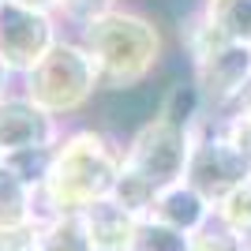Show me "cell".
<instances>
[{"label": "cell", "instance_id": "obj_2", "mask_svg": "<svg viewBox=\"0 0 251 251\" xmlns=\"http://www.w3.org/2000/svg\"><path fill=\"white\" fill-rule=\"evenodd\" d=\"M79 26H83L79 42L94 56L105 90L139 86L154 72L157 56H161V34H157V26L147 15H139V11L109 8V11L90 15V19L79 23Z\"/></svg>", "mask_w": 251, "mask_h": 251}, {"label": "cell", "instance_id": "obj_15", "mask_svg": "<svg viewBox=\"0 0 251 251\" xmlns=\"http://www.w3.org/2000/svg\"><path fill=\"white\" fill-rule=\"evenodd\" d=\"M202 94L199 86H188V83H173L165 90V98H161V109H157V116H165V120H173V124L188 127V131H195V120H199V109H202Z\"/></svg>", "mask_w": 251, "mask_h": 251}, {"label": "cell", "instance_id": "obj_18", "mask_svg": "<svg viewBox=\"0 0 251 251\" xmlns=\"http://www.w3.org/2000/svg\"><path fill=\"white\" fill-rule=\"evenodd\" d=\"M49 165H52V147H30V150L4 154V169L15 173L23 184H30L34 191H42L45 176H49Z\"/></svg>", "mask_w": 251, "mask_h": 251}, {"label": "cell", "instance_id": "obj_3", "mask_svg": "<svg viewBox=\"0 0 251 251\" xmlns=\"http://www.w3.org/2000/svg\"><path fill=\"white\" fill-rule=\"evenodd\" d=\"M98 86L101 75L94 56L83 49V42H68V38H60L34 72L23 75V94L52 116H72L86 109Z\"/></svg>", "mask_w": 251, "mask_h": 251}, {"label": "cell", "instance_id": "obj_1", "mask_svg": "<svg viewBox=\"0 0 251 251\" xmlns=\"http://www.w3.org/2000/svg\"><path fill=\"white\" fill-rule=\"evenodd\" d=\"M124 154L94 127L64 131L52 143V165L38 191V218L45 214H83L90 202L109 199Z\"/></svg>", "mask_w": 251, "mask_h": 251}, {"label": "cell", "instance_id": "obj_11", "mask_svg": "<svg viewBox=\"0 0 251 251\" xmlns=\"http://www.w3.org/2000/svg\"><path fill=\"white\" fill-rule=\"evenodd\" d=\"M38 221V191L0 165V229H26Z\"/></svg>", "mask_w": 251, "mask_h": 251}, {"label": "cell", "instance_id": "obj_19", "mask_svg": "<svg viewBox=\"0 0 251 251\" xmlns=\"http://www.w3.org/2000/svg\"><path fill=\"white\" fill-rule=\"evenodd\" d=\"M214 214H218L229 229H236L240 236H251V176L244 180L240 188H232L229 195L214 206Z\"/></svg>", "mask_w": 251, "mask_h": 251}, {"label": "cell", "instance_id": "obj_12", "mask_svg": "<svg viewBox=\"0 0 251 251\" xmlns=\"http://www.w3.org/2000/svg\"><path fill=\"white\" fill-rule=\"evenodd\" d=\"M34 248L38 251H90L83 218L79 214H45V218H38Z\"/></svg>", "mask_w": 251, "mask_h": 251}, {"label": "cell", "instance_id": "obj_4", "mask_svg": "<svg viewBox=\"0 0 251 251\" xmlns=\"http://www.w3.org/2000/svg\"><path fill=\"white\" fill-rule=\"evenodd\" d=\"M191 143L195 131L173 124L165 116H154L135 131V139L127 143L124 161L135 165L143 176H150L157 188H169L176 180L188 176V161H191Z\"/></svg>", "mask_w": 251, "mask_h": 251}, {"label": "cell", "instance_id": "obj_6", "mask_svg": "<svg viewBox=\"0 0 251 251\" xmlns=\"http://www.w3.org/2000/svg\"><path fill=\"white\" fill-rule=\"evenodd\" d=\"M251 176V161L232 147L225 131H199L191 143V161H188V184L199 195H206L218 206L232 188H240L244 180Z\"/></svg>", "mask_w": 251, "mask_h": 251}, {"label": "cell", "instance_id": "obj_24", "mask_svg": "<svg viewBox=\"0 0 251 251\" xmlns=\"http://www.w3.org/2000/svg\"><path fill=\"white\" fill-rule=\"evenodd\" d=\"M11 79H15V75H11L8 68L0 64V98H4V94H11Z\"/></svg>", "mask_w": 251, "mask_h": 251}, {"label": "cell", "instance_id": "obj_13", "mask_svg": "<svg viewBox=\"0 0 251 251\" xmlns=\"http://www.w3.org/2000/svg\"><path fill=\"white\" fill-rule=\"evenodd\" d=\"M157 191H161V188H157L150 176H143L135 165L120 161V173H116V184H113V199L120 202L124 210H131L135 218H150Z\"/></svg>", "mask_w": 251, "mask_h": 251}, {"label": "cell", "instance_id": "obj_7", "mask_svg": "<svg viewBox=\"0 0 251 251\" xmlns=\"http://www.w3.org/2000/svg\"><path fill=\"white\" fill-rule=\"evenodd\" d=\"M251 83V45L244 42H221L195 60V86L206 105L225 109L244 94Z\"/></svg>", "mask_w": 251, "mask_h": 251}, {"label": "cell", "instance_id": "obj_26", "mask_svg": "<svg viewBox=\"0 0 251 251\" xmlns=\"http://www.w3.org/2000/svg\"><path fill=\"white\" fill-rule=\"evenodd\" d=\"M30 251H38V248H30Z\"/></svg>", "mask_w": 251, "mask_h": 251}, {"label": "cell", "instance_id": "obj_5", "mask_svg": "<svg viewBox=\"0 0 251 251\" xmlns=\"http://www.w3.org/2000/svg\"><path fill=\"white\" fill-rule=\"evenodd\" d=\"M60 42L56 34V15L38 11L15 0H0V64L15 79L34 72L42 56Z\"/></svg>", "mask_w": 251, "mask_h": 251}, {"label": "cell", "instance_id": "obj_9", "mask_svg": "<svg viewBox=\"0 0 251 251\" xmlns=\"http://www.w3.org/2000/svg\"><path fill=\"white\" fill-rule=\"evenodd\" d=\"M86 229V240H90V251H127L131 240H135L139 221L131 210H124L120 202L109 195V199H98L79 214Z\"/></svg>", "mask_w": 251, "mask_h": 251}, {"label": "cell", "instance_id": "obj_17", "mask_svg": "<svg viewBox=\"0 0 251 251\" xmlns=\"http://www.w3.org/2000/svg\"><path fill=\"white\" fill-rule=\"evenodd\" d=\"M191 251H251V236H240L218 214H210L206 225L191 232Z\"/></svg>", "mask_w": 251, "mask_h": 251}, {"label": "cell", "instance_id": "obj_25", "mask_svg": "<svg viewBox=\"0 0 251 251\" xmlns=\"http://www.w3.org/2000/svg\"><path fill=\"white\" fill-rule=\"evenodd\" d=\"M0 165H4V157H0Z\"/></svg>", "mask_w": 251, "mask_h": 251}, {"label": "cell", "instance_id": "obj_10", "mask_svg": "<svg viewBox=\"0 0 251 251\" xmlns=\"http://www.w3.org/2000/svg\"><path fill=\"white\" fill-rule=\"evenodd\" d=\"M210 214H214V202L206 195L191 188L188 180H176V184H169V188L157 191L154 199V210H150V218L169 225V229H180V232H195L199 225H206Z\"/></svg>", "mask_w": 251, "mask_h": 251}, {"label": "cell", "instance_id": "obj_22", "mask_svg": "<svg viewBox=\"0 0 251 251\" xmlns=\"http://www.w3.org/2000/svg\"><path fill=\"white\" fill-rule=\"evenodd\" d=\"M34 225H26V229H0V251H30L34 248Z\"/></svg>", "mask_w": 251, "mask_h": 251}, {"label": "cell", "instance_id": "obj_14", "mask_svg": "<svg viewBox=\"0 0 251 251\" xmlns=\"http://www.w3.org/2000/svg\"><path fill=\"white\" fill-rule=\"evenodd\" d=\"M202 11L221 38L251 45V0H206Z\"/></svg>", "mask_w": 251, "mask_h": 251}, {"label": "cell", "instance_id": "obj_21", "mask_svg": "<svg viewBox=\"0 0 251 251\" xmlns=\"http://www.w3.org/2000/svg\"><path fill=\"white\" fill-rule=\"evenodd\" d=\"M109 8H113V0H60V11L72 15V19H79V23H86L90 15L109 11Z\"/></svg>", "mask_w": 251, "mask_h": 251}, {"label": "cell", "instance_id": "obj_23", "mask_svg": "<svg viewBox=\"0 0 251 251\" xmlns=\"http://www.w3.org/2000/svg\"><path fill=\"white\" fill-rule=\"evenodd\" d=\"M15 4H26V8H38V11H60V0H15Z\"/></svg>", "mask_w": 251, "mask_h": 251}, {"label": "cell", "instance_id": "obj_16", "mask_svg": "<svg viewBox=\"0 0 251 251\" xmlns=\"http://www.w3.org/2000/svg\"><path fill=\"white\" fill-rule=\"evenodd\" d=\"M127 251H191V236L180 229H169L154 218H143Z\"/></svg>", "mask_w": 251, "mask_h": 251}, {"label": "cell", "instance_id": "obj_20", "mask_svg": "<svg viewBox=\"0 0 251 251\" xmlns=\"http://www.w3.org/2000/svg\"><path fill=\"white\" fill-rule=\"evenodd\" d=\"M221 131H225V139L251 161V83L244 86V94L232 101V116L221 124Z\"/></svg>", "mask_w": 251, "mask_h": 251}, {"label": "cell", "instance_id": "obj_8", "mask_svg": "<svg viewBox=\"0 0 251 251\" xmlns=\"http://www.w3.org/2000/svg\"><path fill=\"white\" fill-rule=\"evenodd\" d=\"M56 139H60L56 116L34 105L23 90L0 98V157L30 147H52Z\"/></svg>", "mask_w": 251, "mask_h": 251}]
</instances>
